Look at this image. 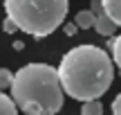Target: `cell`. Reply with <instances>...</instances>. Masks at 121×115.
<instances>
[{
	"label": "cell",
	"mask_w": 121,
	"mask_h": 115,
	"mask_svg": "<svg viewBox=\"0 0 121 115\" xmlns=\"http://www.w3.org/2000/svg\"><path fill=\"white\" fill-rule=\"evenodd\" d=\"M58 79L63 93L78 102H94L110 88L114 79V63L105 50L96 45H76L58 63Z\"/></svg>",
	"instance_id": "obj_1"
},
{
	"label": "cell",
	"mask_w": 121,
	"mask_h": 115,
	"mask_svg": "<svg viewBox=\"0 0 121 115\" xmlns=\"http://www.w3.org/2000/svg\"><path fill=\"white\" fill-rule=\"evenodd\" d=\"M11 99L25 115H54L63 108L58 70L47 63H27L13 75Z\"/></svg>",
	"instance_id": "obj_2"
},
{
	"label": "cell",
	"mask_w": 121,
	"mask_h": 115,
	"mask_svg": "<svg viewBox=\"0 0 121 115\" xmlns=\"http://www.w3.org/2000/svg\"><path fill=\"white\" fill-rule=\"evenodd\" d=\"M67 5V0H4V11L20 32L43 38L63 25Z\"/></svg>",
	"instance_id": "obj_3"
},
{
	"label": "cell",
	"mask_w": 121,
	"mask_h": 115,
	"mask_svg": "<svg viewBox=\"0 0 121 115\" xmlns=\"http://www.w3.org/2000/svg\"><path fill=\"white\" fill-rule=\"evenodd\" d=\"M94 29L99 32L101 36H112L114 32H117V23L112 20V18L108 16V14H99V16H96V23H94Z\"/></svg>",
	"instance_id": "obj_4"
},
{
	"label": "cell",
	"mask_w": 121,
	"mask_h": 115,
	"mask_svg": "<svg viewBox=\"0 0 121 115\" xmlns=\"http://www.w3.org/2000/svg\"><path fill=\"white\" fill-rule=\"evenodd\" d=\"M74 23L78 25V29H90V27H94L96 16L92 14V9H83V11H78V14H76Z\"/></svg>",
	"instance_id": "obj_5"
},
{
	"label": "cell",
	"mask_w": 121,
	"mask_h": 115,
	"mask_svg": "<svg viewBox=\"0 0 121 115\" xmlns=\"http://www.w3.org/2000/svg\"><path fill=\"white\" fill-rule=\"evenodd\" d=\"M103 9L117 23V27H121V0H103Z\"/></svg>",
	"instance_id": "obj_6"
},
{
	"label": "cell",
	"mask_w": 121,
	"mask_h": 115,
	"mask_svg": "<svg viewBox=\"0 0 121 115\" xmlns=\"http://www.w3.org/2000/svg\"><path fill=\"white\" fill-rule=\"evenodd\" d=\"M0 115H18V106L9 95L0 90Z\"/></svg>",
	"instance_id": "obj_7"
},
{
	"label": "cell",
	"mask_w": 121,
	"mask_h": 115,
	"mask_svg": "<svg viewBox=\"0 0 121 115\" xmlns=\"http://www.w3.org/2000/svg\"><path fill=\"white\" fill-rule=\"evenodd\" d=\"M81 115H103V104H101L99 99H94V102H85L81 106Z\"/></svg>",
	"instance_id": "obj_8"
},
{
	"label": "cell",
	"mask_w": 121,
	"mask_h": 115,
	"mask_svg": "<svg viewBox=\"0 0 121 115\" xmlns=\"http://www.w3.org/2000/svg\"><path fill=\"white\" fill-rule=\"evenodd\" d=\"M110 50H112V61H114V66L121 70V34L112 38V45H110Z\"/></svg>",
	"instance_id": "obj_9"
},
{
	"label": "cell",
	"mask_w": 121,
	"mask_h": 115,
	"mask_svg": "<svg viewBox=\"0 0 121 115\" xmlns=\"http://www.w3.org/2000/svg\"><path fill=\"white\" fill-rule=\"evenodd\" d=\"M11 84H13V72H9L7 68H0V90L11 88Z\"/></svg>",
	"instance_id": "obj_10"
},
{
	"label": "cell",
	"mask_w": 121,
	"mask_h": 115,
	"mask_svg": "<svg viewBox=\"0 0 121 115\" xmlns=\"http://www.w3.org/2000/svg\"><path fill=\"white\" fill-rule=\"evenodd\" d=\"M2 29L7 32V34H11V32H16L18 27H16V23L11 20V18H4V23H2Z\"/></svg>",
	"instance_id": "obj_11"
},
{
	"label": "cell",
	"mask_w": 121,
	"mask_h": 115,
	"mask_svg": "<svg viewBox=\"0 0 121 115\" xmlns=\"http://www.w3.org/2000/svg\"><path fill=\"white\" fill-rule=\"evenodd\" d=\"M112 115H121V93L114 97V102H112Z\"/></svg>",
	"instance_id": "obj_12"
},
{
	"label": "cell",
	"mask_w": 121,
	"mask_h": 115,
	"mask_svg": "<svg viewBox=\"0 0 121 115\" xmlns=\"http://www.w3.org/2000/svg\"><path fill=\"white\" fill-rule=\"evenodd\" d=\"M76 32H78V25H76V23H67V25H65V34H67V36H74Z\"/></svg>",
	"instance_id": "obj_13"
}]
</instances>
